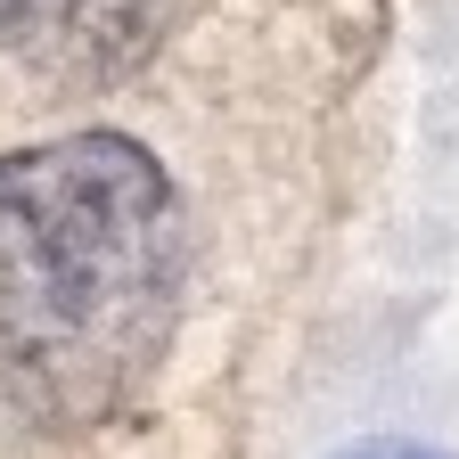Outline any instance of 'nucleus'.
Masks as SVG:
<instances>
[{
  "label": "nucleus",
  "mask_w": 459,
  "mask_h": 459,
  "mask_svg": "<svg viewBox=\"0 0 459 459\" xmlns=\"http://www.w3.org/2000/svg\"><path fill=\"white\" fill-rule=\"evenodd\" d=\"M181 205L148 148L74 132L0 156V353L25 394L99 411L172 328Z\"/></svg>",
  "instance_id": "f257e3e1"
},
{
  "label": "nucleus",
  "mask_w": 459,
  "mask_h": 459,
  "mask_svg": "<svg viewBox=\"0 0 459 459\" xmlns=\"http://www.w3.org/2000/svg\"><path fill=\"white\" fill-rule=\"evenodd\" d=\"M140 25L132 0H0V33L25 41V49H99L115 57L124 41H115V25Z\"/></svg>",
  "instance_id": "f03ea898"
},
{
  "label": "nucleus",
  "mask_w": 459,
  "mask_h": 459,
  "mask_svg": "<svg viewBox=\"0 0 459 459\" xmlns=\"http://www.w3.org/2000/svg\"><path fill=\"white\" fill-rule=\"evenodd\" d=\"M336 459H443V451H427V443H353Z\"/></svg>",
  "instance_id": "7ed1b4c3"
}]
</instances>
